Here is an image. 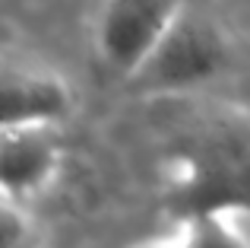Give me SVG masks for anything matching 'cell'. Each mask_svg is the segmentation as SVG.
Returning a JSON list of instances; mask_svg holds the SVG:
<instances>
[{
    "label": "cell",
    "instance_id": "6",
    "mask_svg": "<svg viewBox=\"0 0 250 248\" xmlns=\"http://www.w3.org/2000/svg\"><path fill=\"white\" fill-rule=\"evenodd\" d=\"M152 248H250V217L212 213L177 223V232Z\"/></svg>",
    "mask_w": 250,
    "mask_h": 248
},
{
    "label": "cell",
    "instance_id": "1",
    "mask_svg": "<svg viewBox=\"0 0 250 248\" xmlns=\"http://www.w3.org/2000/svg\"><path fill=\"white\" fill-rule=\"evenodd\" d=\"M177 223L212 213L250 217V112L215 105L181 130L162 172Z\"/></svg>",
    "mask_w": 250,
    "mask_h": 248
},
{
    "label": "cell",
    "instance_id": "5",
    "mask_svg": "<svg viewBox=\"0 0 250 248\" xmlns=\"http://www.w3.org/2000/svg\"><path fill=\"white\" fill-rule=\"evenodd\" d=\"M70 86L51 70L0 67V130L61 124L70 112Z\"/></svg>",
    "mask_w": 250,
    "mask_h": 248
},
{
    "label": "cell",
    "instance_id": "7",
    "mask_svg": "<svg viewBox=\"0 0 250 248\" xmlns=\"http://www.w3.org/2000/svg\"><path fill=\"white\" fill-rule=\"evenodd\" d=\"M0 248H29V223L19 204L0 198Z\"/></svg>",
    "mask_w": 250,
    "mask_h": 248
},
{
    "label": "cell",
    "instance_id": "2",
    "mask_svg": "<svg viewBox=\"0 0 250 248\" xmlns=\"http://www.w3.org/2000/svg\"><path fill=\"white\" fill-rule=\"evenodd\" d=\"M228 45L222 29L200 10L177 6L168 29L152 45L146 61L133 70V86L140 93H181L206 83L225 67Z\"/></svg>",
    "mask_w": 250,
    "mask_h": 248
},
{
    "label": "cell",
    "instance_id": "3",
    "mask_svg": "<svg viewBox=\"0 0 250 248\" xmlns=\"http://www.w3.org/2000/svg\"><path fill=\"white\" fill-rule=\"evenodd\" d=\"M181 0H104L95 23V45L114 74L133 76L168 29Z\"/></svg>",
    "mask_w": 250,
    "mask_h": 248
},
{
    "label": "cell",
    "instance_id": "4",
    "mask_svg": "<svg viewBox=\"0 0 250 248\" xmlns=\"http://www.w3.org/2000/svg\"><path fill=\"white\" fill-rule=\"evenodd\" d=\"M57 124H25L0 130V198L22 204L42 194L61 169Z\"/></svg>",
    "mask_w": 250,
    "mask_h": 248
}]
</instances>
